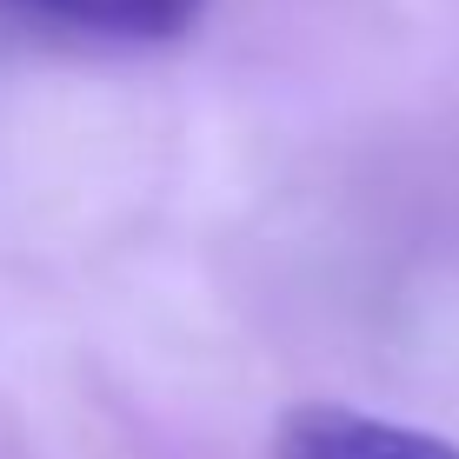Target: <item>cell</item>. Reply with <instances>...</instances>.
<instances>
[{"label":"cell","mask_w":459,"mask_h":459,"mask_svg":"<svg viewBox=\"0 0 459 459\" xmlns=\"http://www.w3.org/2000/svg\"><path fill=\"white\" fill-rule=\"evenodd\" d=\"M7 13L60 34H87V40H120V47H160L186 40L207 21V0H0Z\"/></svg>","instance_id":"cell-2"},{"label":"cell","mask_w":459,"mask_h":459,"mask_svg":"<svg viewBox=\"0 0 459 459\" xmlns=\"http://www.w3.org/2000/svg\"><path fill=\"white\" fill-rule=\"evenodd\" d=\"M273 459H459L453 439L359 413V406H293L273 426Z\"/></svg>","instance_id":"cell-1"}]
</instances>
